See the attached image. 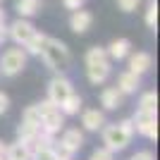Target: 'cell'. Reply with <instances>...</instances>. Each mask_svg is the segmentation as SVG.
Returning <instances> with one entry per match:
<instances>
[{
    "mask_svg": "<svg viewBox=\"0 0 160 160\" xmlns=\"http://www.w3.org/2000/svg\"><path fill=\"white\" fill-rule=\"evenodd\" d=\"M84 65H86V79L93 86H103L112 72V60L108 58V50L103 46L88 48L84 55Z\"/></svg>",
    "mask_w": 160,
    "mask_h": 160,
    "instance_id": "6da1fadb",
    "label": "cell"
},
{
    "mask_svg": "<svg viewBox=\"0 0 160 160\" xmlns=\"http://www.w3.org/2000/svg\"><path fill=\"white\" fill-rule=\"evenodd\" d=\"M41 60L46 62L48 69H53L55 74H65L72 65V53H69V48L65 46V41L60 38H50L46 36V43H43V50L38 55Z\"/></svg>",
    "mask_w": 160,
    "mask_h": 160,
    "instance_id": "7a4b0ae2",
    "label": "cell"
},
{
    "mask_svg": "<svg viewBox=\"0 0 160 160\" xmlns=\"http://www.w3.org/2000/svg\"><path fill=\"white\" fill-rule=\"evenodd\" d=\"M100 132H103V146L110 148L112 153H120V151H124L132 143L136 129H134V122L129 117V120L115 122V124H103Z\"/></svg>",
    "mask_w": 160,
    "mask_h": 160,
    "instance_id": "3957f363",
    "label": "cell"
},
{
    "mask_svg": "<svg viewBox=\"0 0 160 160\" xmlns=\"http://www.w3.org/2000/svg\"><path fill=\"white\" fill-rule=\"evenodd\" d=\"M36 108H38V112H41V132L58 136V134L65 129V115L60 112V108L48 98L36 103Z\"/></svg>",
    "mask_w": 160,
    "mask_h": 160,
    "instance_id": "277c9868",
    "label": "cell"
},
{
    "mask_svg": "<svg viewBox=\"0 0 160 160\" xmlns=\"http://www.w3.org/2000/svg\"><path fill=\"white\" fill-rule=\"evenodd\" d=\"M27 60H29V55L22 46L7 48L5 53H2V58H0V74L2 77H17L27 67Z\"/></svg>",
    "mask_w": 160,
    "mask_h": 160,
    "instance_id": "5b68a950",
    "label": "cell"
},
{
    "mask_svg": "<svg viewBox=\"0 0 160 160\" xmlns=\"http://www.w3.org/2000/svg\"><path fill=\"white\" fill-rule=\"evenodd\" d=\"M132 122H134V129H136L141 136H146V139H151V141L158 139V112L136 108Z\"/></svg>",
    "mask_w": 160,
    "mask_h": 160,
    "instance_id": "8992f818",
    "label": "cell"
},
{
    "mask_svg": "<svg viewBox=\"0 0 160 160\" xmlns=\"http://www.w3.org/2000/svg\"><path fill=\"white\" fill-rule=\"evenodd\" d=\"M74 93V84L67 79L65 74H55L53 79L48 81V100H53L55 105H60L67 96Z\"/></svg>",
    "mask_w": 160,
    "mask_h": 160,
    "instance_id": "52a82bcc",
    "label": "cell"
},
{
    "mask_svg": "<svg viewBox=\"0 0 160 160\" xmlns=\"http://www.w3.org/2000/svg\"><path fill=\"white\" fill-rule=\"evenodd\" d=\"M38 31V29L33 27L29 19H24V17H17V19L7 27V38L14 41V46H24L29 38H31L33 33Z\"/></svg>",
    "mask_w": 160,
    "mask_h": 160,
    "instance_id": "ba28073f",
    "label": "cell"
},
{
    "mask_svg": "<svg viewBox=\"0 0 160 160\" xmlns=\"http://www.w3.org/2000/svg\"><path fill=\"white\" fill-rule=\"evenodd\" d=\"M60 146H65L69 153H77V151H81V146H84V132L77 127H69V129H62L60 132V141H58Z\"/></svg>",
    "mask_w": 160,
    "mask_h": 160,
    "instance_id": "9c48e42d",
    "label": "cell"
},
{
    "mask_svg": "<svg viewBox=\"0 0 160 160\" xmlns=\"http://www.w3.org/2000/svg\"><path fill=\"white\" fill-rule=\"evenodd\" d=\"M105 124V112L98 110V108H91V110H81V127L84 132H100Z\"/></svg>",
    "mask_w": 160,
    "mask_h": 160,
    "instance_id": "30bf717a",
    "label": "cell"
},
{
    "mask_svg": "<svg viewBox=\"0 0 160 160\" xmlns=\"http://www.w3.org/2000/svg\"><path fill=\"white\" fill-rule=\"evenodd\" d=\"M127 58H129L127 69L134 72V74H139V77H143V74L151 69V65H153V58L148 53H143V50H141V53H129Z\"/></svg>",
    "mask_w": 160,
    "mask_h": 160,
    "instance_id": "8fae6325",
    "label": "cell"
},
{
    "mask_svg": "<svg viewBox=\"0 0 160 160\" xmlns=\"http://www.w3.org/2000/svg\"><path fill=\"white\" fill-rule=\"evenodd\" d=\"M141 88V77L139 74H134V72H122L120 77H117V91H120L122 96H132L136 93Z\"/></svg>",
    "mask_w": 160,
    "mask_h": 160,
    "instance_id": "7c38bea8",
    "label": "cell"
},
{
    "mask_svg": "<svg viewBox=\"0 0 160 160\" xmlns=\"http://www.w3.org/2000/svg\"><path fill=\"white\" fill-rule=\"evenodd\" d=\"M91 24H93V14L88 12V10H74L72 17H69V29H72L74 33L88 31Z\"/></svg>",
    "mask_w": 160,
    "mask_h": 160,
    "instance_id": "4fadbf2b",
    "label": "cell"
},
{
    "mask_svg": "<svg viewBox=\"0 0 160 160\" xmlns=\"http://www.w3.org/2000/svg\"><path fill=\"white\" fill-rule=\"evenodd\" d=\"M122 98L124 96L117 91V86H108L100 91V105H103V110H117V108H122Z\"/></svg>",
    "mask_w": 160,
    "mask_h": 160,
    "instance_id": "5bb4252c",
    "label": "cell"
},
{
    "mask_svg": "<svg viewBox=\"0 0 160 160\" xmlns=\"http://www.w3.org/2000/svg\"><path fill=\"white\" fill-rule=\"evenodd\" d=\"M105 50H108V58H110V60H124V58L132 53V43H129L127 38H115V41H110V46H108Z\"/></svg>",
    "mask_w": 160,
    "mask_h": 160,
    "instance_id": "9a60e30c",
    "label": "cell"
},
{
    "mask_svg": "<svg viewBox=\"0 0 160 160\" xmlns=\"http://www.w3.org/2000/svg\"><path fill=\"white\" fill-rule=\"evenodd\" d=\"M81 105H84V100H81V96L74 91V93L67 96V98L62 100L58 108H60V112L65 115V117H72V115H79V112H81Z\"/></svg>",
    "mask_w": 160,
    "mask_h": 160,
    "instance_id": "2e32d148",
    "label": "cell"
},
{
    "mask_svg": "<svg viewBox=\"0 0 160 160\" xmlns=\"http://www.w3.org/2000/svg\"><path fill=\"white\" fill-rule=\"evenodd\" d=\"M41 7H43V0H17V2H14L17 14H19V17H24V19L33 17V14H38Z\"/></svg>",
    "mask_w": 160,
    "mask_h": 160,
    "instance_id": "e0dca14e",
    "label": "cell"
},
{
    "mask_svg": "<svg viewBox=\"0 0 160 160\" xmlns=\"http://www.w3.org/2000/svg\"><path fill=\"white\" fill-rule=\"evenodd\" d=\"M5 160H31V151L27 148V143H22L19 139L14 143H7Z\"/></svg>",
    "mask_w": 160,
    "mask_h": 160,
    "instance_id": "ac0fdd59",
    "label": "cell"
},
{
    "mask_svg": "<svg viewBox=\"0 0 160 160\" xmlns=\"http://www.w3.org/2000/svg\"><path fill=\"white\" fill-rule=\"evenodd\" d=\"M43 43H46V33H41V31H36L31 36V38L24 43V50H27V55H41V50H43Z\"/></svg>",
    "mask_w": 160,
    "mask_h": 160,
    "instance_id": "d6986e66",
    "label": "cell"
},
{
    "mask_svg": "<svg viewBox=\"0 0 160 160\" xmlns=\"http://www.w3.org/2000/svg\"><path fill=\"white\" fill-rule=\"evenodd\" d=\"M146 27L148 29H158V0H148V5H146Z\"/></svg>",
    "mask_w": 160,
    "mask_h": 160,
    "instance_id": "ffe728a7",
    "label": "cell"
},
{
    "mask_svg": "<svg viewBox=\"0 0 160 160\" xmlns=\"http://www.w3.org/2000/svg\"><path fill=\"white\" fill-rule=\"evenodd\" d=\"M22 122H24V124H31V127H36V129H41V112H38V108H36V103L24 110Z\"/></svg>",
    "mask_w": 160,
    "mask_h": 160,
    "instance_id": "44dd1931",
    "label": "cell"
},
{
    "mask_svg": "<svg viewBox=\"0 0 160 160\" xmlns=\"http://www.w3.org/2000/svg\"><path fill=\"white\" fill-rule=\"evenodd\" d=\"M139 108L141 110H151V112H158V96L155 91H148L139 98Z\"/></svg>",
    "mask_w": 160,
    "mask_h": 160,
    "instance_id": "7402d4cb",
    "label": "cell"
},
{
    "mask_svg": "<svg viewBox=\"0 0 160 160\" xmlns=\"http://www.w3.org/2000/svg\"><path fill=\"white\" fill-rule=\"evenodd\" d=\"M31 160H58V155H55L53 146H48V148H38V151H33Z\"/></svg>",
    "mask_w": 160,
    "mask_h": 160,
    "instance_id": "603a6c76",
    "label": "cell"
},
{
    "mask_svg": "<svg viewBox=\"0 0 160 160\" xmlns=\"http://www.w3.org/2000/svg\"><path fill=\"white\" fill-rule=\"evenodd\" d=\"M112 158H115V153L110 151V148L100 146V148H96L93 153H91V158H88V160H112Z\"/></svg>",
    "mask_w": 160,
    "mask_h": 160,
    "instance_id": "cb8c5ba5",
    "label": "cell"
},
{
    "mask_svg": "<svg viewBox=\"0 0 160 160\" xmlns=\"http://www.w3.org/2000/svg\"><path fill=\"white\" fill-rule=\"evenodd\" d=\"M141 5V0H117V7L122 12H136Z\"/></svg>",
    "mask_w": 160,
    "mask_h": 160,
    "instance_id": "d4e9b609",
    "label": "cell"
},
{
    "mask_svg": "<svg viewBox=\"0 0 160 160\" xmlns=\"http://www.w3.org/2000/svg\"><path fill=\"white\" fill-rule=\"evenodd\" d=\"M129 160H155V155L151 151H139V153H134Z\"/></svg>",
    "mask_w": 160,
    "mask_h": 160,
    "instance_id": "484cf974",
    "label": "cell"
},
{
    "mask_svg": "<svg viewBox=\"0 0 160 160\" xmlns=\"http://www.w3.org/2000/svg\"><path fill=\"white\" fill-rule=\"evenodd\" d=\"M62 5L67 7V10H81V5H84V0H62Z\"/></svg>",
    "mask_w": 160,
    "mask_h": 160,
    "instance_id": "4316f807",
    "label": "cell"
},
{
    "mask_svg": "<svg viewBox=\"0 0 160 160\" xmlns=\"http://www.w3.org/2000/svg\"><path fill=\"white\" fill-rule=\"evenodd\" d=\"M7 108H10V98H7V93H2V91H0V115H5Z\"/></svg>",
    "mask_w": 160,
    "mask_h": 160,
    "instance_id": "83f0119b",
    "label": "cell"
},
{
    "mask_svg": "<svg viewBox=\"0 0 160 160\" xmlns=\"http://www.w3.org/2000/svg\"><path fill=\"white\" fill-rule=\"evenodd\" d=\"M7 41V24H0V43Z\"/></svg>",
    "mask_w": 160,
    "mask_h": 160,
    "instance_id": "f1b7e54d",
    "label": "cell"
},
{
    "mask_svg": "<svg viewBox=\"0 0 160 160\" xmlns=\"http://www.w3.org/2000/svg\"><path fill=\"white\" fill-rule=\"evenodd\" d=\"M5 151H7V143H5L2 139H0V160L5 158Z\"/></svg>",
    "mask_w": 160,
    "mask_h": 160,
    "instance_id": "f546056e",
    "label": "cell"
},
{
    "mask_svg": "<svg viewBox=\"0 0 160 160\" xmlns=\"http://www.w3.org/2000/svg\"><path fill=\"white\" fill-rule=\"evenodd\" d=\"M0 24H5V12L0 10Z\"/></svg>",
    "mask_w": 160,
    "mask_h": 160,
    "instance_id": "4dcf8cb0",
    "label": "cell"
},
{
    "mask_svg": "<svg viewBox=\"0 0 160 160\" xmlns=\"http://www.w3.org/2000/svg\"><path fill=\"white\" fill-rule=\"evenodd\" d=\"M0 2H2V0H0Z\"/></svg>",
    "mask_w": 160,
    "mask_h": 160,
    "instance_id": "1f68e13d",
    "label": "cell"
},
{
    "mask_svg": "<svg viewBox=\"0 0 160 160\" xmlns=\"http://www.w3.org/2000/svg\"><path fill=\"white\" fill-rule=\"evenodd\" d=\"M2 160H5V158H2Z\"/></svg>",
    "mask_w": 160,
    "mask_h": 160,
    "instance_id": "d6a6232c",
    "label": "cell"
}]
</instances>
